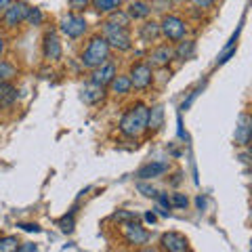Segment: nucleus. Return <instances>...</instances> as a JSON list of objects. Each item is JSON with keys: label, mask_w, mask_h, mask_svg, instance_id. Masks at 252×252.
<instances>
[{"label": "nucleus", "mask_w": 252, "mask_h": 252, "mask_svg": "<svg viewBox=\"0 0 252 252\" xmlns=\"http://www.w3.org/2000/svg\"><path fill=\"white\" fill-rule=\"evenodd\" d=\"M147 128V107L143 103L132 105L120 120V132L130 139L141 137Z\"/></svg>", "instance_id": "1"}, {"label": "nucleus", "mask_w": 252, "mask_h": 252, "mask_svg": "<svg viewBox=\"0 0 252 252\" xmlns=\"http://www.w3.org/2000/svg\"><path fill=\"white\" fill-rule=\"evenodd\" d=\"M109 59V44L103 36H93L89 46L82 53V65L84 67H97L101 63H105Z\"/></svg>", "instance_id": "2"}, {"label": "nucleus", "mask_w": 252, "mask_h": 252, "mask_svg": "<svg viewBox=\"0 0 252 252\" xmlns=\"http://www.w3.org/2000/svg\"><path fill=\"white\" fill-rule=\"evenodd\" d=\"M103 32H105V40L109 44V49H118V51H130L132 49V38L128 34V30L122 26H114V23L105 21L103 23Z\"/></svg>", "instance_id": "3"}, {"label": "nucleus", "mask_w": 252, "mask_h": 252, "mask_svg": "<svg viewBox=\"0 0 252 252\" xmlns=\"http://www.w3.org/2000/svg\"><path fill=\"white\" fill-rule=\"evenodd\" d=\"M160 34L166 38V40H172V42H179L183 40L185 34H187V26L185 21L177 17V15H166L160 23Z\"/></svg>", "instance_id": "4"}, {"label": "nucleus", "mask_w": 252, "mask_h": 252, "mask_svg": "<svg viewBox=\"0 0 252 252\" xmlns=\"http://www.w3.org/2000/svg\"><path fill=\"white\" fill-rule=\"evenodd\" d=\"M59 30H61L67 38H80V36H84V32L89 30V26H86V19L82 17V15L69 13V15H65V17L61 19Z\"/></svg>", "instance_id": "5"}, {"label": "nucleus", "mask_w": 252, "mask_h": 252, "mask_svg": "<svg viewBox=\"0 0 252 252\" xmlns=\"http://www.w3.org/2000/svg\"><path fill=\"white\" fill-rule=\"evenodd\" d=\"M124 240L128 242L130 246H143V244H147V240H149V233L141 223L130 219L128 223H124Z\"/></svg>", "instance_id": "6"}, {"label": "nucleus", "mask_w": 252, "mask_h": 252, "mask_svg": "<svg viewBox=\"0 0 252 252\" xmlns=\"http://www.w3.org/2000/svg\"><path fill=\"white\" fill-rule=\"evenodd\" d=\"M152 65L149 63H137L130 69V86H135L139 91H145L149 84H152Z\"/></svg>", "instance_id": "7"}, {"label": "nucleus", "mask_w": 252, "mask_h": 252, "mask_svg": "<svg viewBox=\"0 0 252 252\" xmlns=\"http://www.w3.org/2000/svg\"><path fill=\"white\" fill-rule=\"evenodd\" d=\"M28 11H30V6L26 2H13L9 9H4L2 13V21H4V26L6 28H17L19 23L26 21L28 17Z\"/></svg>", "instance_id": "8"}, {"label": "nucleus", "mask_w": 252, "mask_h": 252, "mask_svg": "<svg viewBox=\"0 0 252 252\" xmlns=\"http://www.w3.org/2000/svg\"><path fill=\"white\" fill-rule=\"evenodd\" d=\"M114 76H116V65L114 63H101V65L97 67H93V74H91V82L93 84H97V86H107L109 82L114 80Z\"/></svg>", "instance_id": "9"}, {"label": "nucleus", "mask_w": 252, "mask_h": 252, "mask_svg": "<svg viewBox=\"0 0 252 252\" xmlns=\"http://www.w3.org/2000/svg\"><path fill=\"white\" fill-rule=\"evenodd\" d=\"M160 244H162L164 250H170V252H185V250H189L187 238H185V235H181V233H177V231L164 233Z\"/></svg>", "instance_id": "10"}, {"label": "nucleus", "mask_w": 252, "mask_h": 252, "mask_svg": "<svg viewBox=\"0 0 252 252\" xmlns=\"http://www.w3.org/2000/svg\"><path fill=\"white\" fill-rule=\"evenodd\" d=\"M166 172H168V164L166 162H152V164H145L143 168H139L137 177L143 179V181H152V179L166 175Z\"/></svg>", "instance_id": "11"}, {"label": "nucleus", "mask_w": 252, "mask_h": 252, "mask_svg": "<svg viewBox=\"0 0 252 252\" xmlns=\"http://www.w3.org/2000/svg\"><path fill=\"white\" fill-rule=\"evenodd\" d=\"M44 59L49 61H59L61 59V42L57 34H53V32H49V34L44 36Z\"/></svg>", "instance_id": "12"}, {"label": "nucleus", "mask_w": 252, "mask_h": 252, "mask_svg": "<svg viewBox=\"0 0 252 252\" xmlns=\"http://www.w3.org/2000/svg\"><path fill=\"white\" fill-rule=\"evenodd\" d=\"M175 57V51L170 49V46H160V49H156L149 53V65H156V67H162V65H168Z\"/></svg>", "instance_id": "13"}, {"label": "nucleus", "mask_w": 252, "mask_h": 252, "mask_svg": "<svg viewBox=\"0 0 252 252\" xmlns=\"http://www.w3.org/2000/svg\"><path fill=\"white\" fill-rule=\"evenodd\" d=\"M250 132H252L250 116L242 114V116H240V124L235 126V145H248V141H250Z\"/></svg>", "instance_id": "14"}, {"label": "nucleus", "mask_w": 252, "mask_h": 252, "mask_svg": "<svg viewBox=\"0 0 252 252\" xmlns=\"http://www.w3.org/2000/svg\"><path fill=\"white\" fill-rule=\"evenodd\" d=\"M17 101V89L11 82H0V109H11Z\"/></svg>", "instance_id": "15"}, {"label": "nucleus", "mask_w": 252, "mask_h": 252, "mask_svg": "<svg viewBox=\"0 0 252 252\" xmlns=\"http://www.w3.org/2000/svg\"><path fill=\"white\" fill-rule=\"evenodd\" d=\"M128 15L130 19H147L149 15H152V4L143 2V0H137V2H132L128 6Z\"/></svg>", "instance_id": "16"}, {"label": "nucleus", "mask_w": 252, "mask_h": 252, "mask_svg": "<svg viewBox=\"0 0 252 252\" xmlns=\"http://www.w3.org/2000/svg\"><path fill=\"white\" fill-rule=\"evenodd\" d=\"M103 99V86H97V84H89V86H84V91H82V101L84 103H97V101Z\"/></svg>", "instance_id": "17"}, {"label": "nucleus", "mask_w": 252, "mask_h": 252, "mask_svg": "<svg viewBox=\"0 0 252 252\" xmlns=\"http://www.w3.org/2000/svg\"><path fill=\"white\" fill-rule=\"evenodd\" d=\"M139 36L143 42H154L158 36H160V23H145V26L139 28Z\"/></svg>", "instance_id": "18"}, {"label": "nucleus", "mask_w": 252, "mask_h": 252, "mask_svg": "<svg viewBox=\"0 0 252 252\" xmlns=\"http://www.w3.org/2000/svg\"><path fill=\"white\" fill-rule=\"evenodd\" d=\"M164 122V109L160 105H156L154 109H147V128L158 130Z\"/></svg>", "instance_id": "19"}, {"label": "nucleus", "mask_w": 252, "mask_h": 252, "mask_svg": "<svg viewBox=\"0 0 252 252\" xmlns=\"http://www.w3.org/2000/svg\"><path fill=\"white\" fill-rule=\"evenodd\" d=\"M124 0H91V4L94 6L97 13H112V11H118Z\"/></svg>", "instance_id": "20"}, {"label": "nucleus", "mask_w": 252, "mask_h": 252, "mask_svg": "<svg viewBox=\"0 0 252 252\" xmlns=\"http://www.w3.org/2000/svg\"><path fill=\"white\" fill-rule=\"evenodd\" d=\"M109 89H112V93H116V94H126L132 86H130V80L126 76H114V80L109 82Z\"/></svg>", "instance_id": "21"}, {"label": "nucleus", "mask_w": 252, "mask_h": 252, "mask_svg": "<svg viewBox=\"0 0 252 252\" xmlns=\"http://www.w3.org/2000/svg\"><path fill=\"white\" fill-rule=\"evenodd\" d=\"M17 76V67L11 61H2L0 59V82H11Z\"/></svg>", "instance_id": "22"}, {"label": "nucleus", "mask_w": 252, "mask_h": 252, "mask_svg": "<svg viewBox=\"0 0 252 252\" xmlns=\"http://www.w3.org/2000/svg\"><path fill=\"white\" fill-rule=\"evenodd\" d=\"M193 53H195V42L193 40H185V42H181L177 46L175 57H179V59H191Z\"/></svg>", "instance_id": "23"}, {"label": "nucleus", "mask_w": 252, "mask_h": 252, "mask_svg": "<svg viewBox=\"0 0 252 252\" xmlns=\"http://www.w3.org/2000/svg\"><path fill=\"white\" fill-rule=\"evenodd\" d=\"M19 246V240L13 238V235H6V238H0V252H15Z\"/></svg>", "instance_id": "24"}, {"label": "nucleus", "mask_w": 252, "mask_h": 252, "mask_svg": "<svg viewBox=\"0 0 252 252\" xmlns=\"http://www.w3.org/2000/svg\"><path fill=\"white\" fill-rule=\"evenodd\" d=\"M42 19H44V15H42V11L40 9H30L28 11V17H26V21L30 23V26H40L42 23Z\"/></svg>", "instance_id": "25"}, {"label": "nucleus", "mask_w": 252, "mask_h": 252, "mask_svg": "<svg viewBox=\"0 0 252 252\" xmlns=\"http://www.w3.org/2000/svg\"><path fill=\"white\" fill-rule=\"evenodd\" d=\"M109 15H112V17H109V23H114V26H122V28H126V26H128V15H126V13H120V11H112V13H109Z\"/></svg>", "instance_id": "26"}, {"label": "nucleus", "mask_w": 252, "mask_h": 252, "mask_svg": "<svg viewBox=\"0 0 252 252\" xmlns=\"http://www.w3.org/2000/svg\"><path fill=\"white\" fill-rule=\"evenodd\" d=\"M59 227H61L63 233H72L74 231V210L69 212V217H63L59 220Z\"/></svg>", "instance_id": "27"}, {"label": "nucleus", "mask_w": 252, "mask_h": 252, "mask_svg": "<svg viewBox=\"0 0 252 252\" xmlns=\"http://www.w3.org/2000/svg\"><path fill=\"white\" fill-rule=\"evenodd\" d=\"M202 93V84L198 86V89H195V91H191V94H189V97L183 101V103H181V109H183V112H185V109H189V107H191V103H193V101L195 99H198V94Z\"/></svg>", "instance_id": "28"}, {"label": "nucleus", "mask_w": 252, "mask_h": 252, "mask_svg": "<svg viewBox=\"0 0 252 252\" xmlns=\"http://www.w3.org/2000/svg\"><path fill=\"white\" fill-rule=\"evenodd\" d=\"M170 206H177V208H187V198L183 193H175L170 200Z\"/></svg>", "instance_id": "29"}, {"label": "nucleus", "mask_w": 252, "mask_h": 252, "mask_svg": "<svg viewBox=\"0 0 252 252\" xmlns=\"http://www.w3.org/2000/svg\"><path fill=\"white\" fill-rule=\"evenodd\" d=\"M91 0H69V6H72L74 13H82L86 6H89Z\"/></svg>", "instance_id": "30"}, {"label": "nucleus", "mask_w": 252, "mask_h": 252, "mask_svg": "<svg viewBox=\"0 0 252 252\" xmlns=\"http://www.w3.org/2000/svg\"><path fill=\"white\" fill-rule=\"evenodd\" d=\"M137 189H139V191H143V195H147V198H156V195H158L156 189L149 187V185H145V183H139Z\"/></svg>", "instance_id": "31"}, {"label": "nucleus", "mask_w": 252, "mask_h": 252, "mask_svg": "<svg viewBox=\"0 0 252 252\" xmlns=\"http://www.w3.org/2000/svg\"><path fill=\"white\" fill-rule=\"evenodd\" d=\"M114 219H116V220H120V223H124V220L135 219V215H132V212H124V210H120V212H116V215H114Z\"/></svg>", "instance_id": "32"}, {"label": "nucleus", "mask_w": 252, "mask_h": 252, "mask_svg": "<svg viewBox=\"0 0 252 252\" xmlns=\"http://www.w3.org/2000/svg\"><path fill=\"white\" fill-rule=\"evenodd\" d=\"M17 227H21L23 231H34V233H38V231H40V227H38L36 223H19Z\"/></svg>", "instance_id": "33"}, {"label": "nucleus", "mask_w": 252, "mask_h": 252, "mask_svg": "<svg viewBox=\"0 0 252 252\" xmlns=\"http://www.w3.org/2000/svg\"><path fill=\"white\" fill-rule=\"evenodd\" d=\"M191 2L198 6V9H210V6L215 4V0H191Z\"/></svg>", "instance_id": "34"}, {"label": "nucleus", "mask_w": 252, "mask_h": 252, "mask_svg": "<svg viewBox=\"0 0 252 252\" xmlns=\"http://www.w3.org/2000/svg\"><path fill=\"white\" fill-rule=\"evenodd\" d=\"M38 246L36 244H23V246H17V252H36Z\"/></svg>", "instance_id": "35"}, {"label": "nucleus", "mask_w": 252, "mask_h": 252, "mask_svg": "<svg viewBox=\"0 0 252 252\" xmlns=\"http://www.w3.org/2000/svg\"><path fill=\"white\" fill-rule=\"evenodd\" d=\"M158 198H160V204H162V206H166V208H170V200L166 198V195H164V193H160V195H158Z\"/></svg>", "instance_id": "36"}, {"label": "nucleus", "mask_w": 252, "mask_h": 252, "mask_svg": "<svg viewBox=\"0 0 252 252\" xmlns=\"http://www.w3.org/2000/svg\"><path fill=\"white\" fill-rule=\"evenodd\" d=\"M15 2V0H0V11H4V9H9V6Z\"/></svg>", "instance_id": "37"}, {"label": "nucleus", "mask_w": 252, "mask_h": 252, "mask_svg": "<svg viewBox=\"0 0 252 252\" xmlns=\"http://www.w3.org/2000/svg\"><path fill=\"white\" fill-rule=\"evenodd\" d=\"M145 220H149V223H156V215H154V212H147V215H145Z\"/></svg>", "instance_id": "38"}, {"label": "nucleus", "mask_w": 252, "mask_h": 252, "mask_svg": "<svg viewBox=\"0 0 252 252\" xmlns=\"http://www.w3.org/2000/svg\"><path fill=\"white\" fill-rule=\"evenodd\" d=\"M2 53H4V40L0 38V55H2Z\"/></svg>", "instance_id": "39"}]
</instances>
